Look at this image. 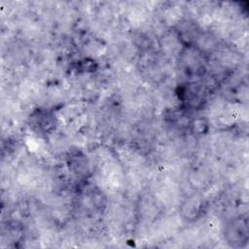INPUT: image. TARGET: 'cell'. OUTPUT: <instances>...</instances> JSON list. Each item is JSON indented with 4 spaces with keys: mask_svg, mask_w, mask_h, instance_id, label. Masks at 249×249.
Masks as SVG:
<instances>
[{
    "mask_svg": "<svg viewBox=\"0 0 249 249\" xmlns=\"http://www.w3.org/2000/svg\"><path fill=\"white\" fill-rule=\"evenodd\" d=\"M229 242H231L232 245H243L247 242L248 239V227L246 220H234L232 221L228 228Z\"/></svg>",
    "mask_w": 249,
    "mask_h": 249,
    "instance_id": "cell-1",
    "label": "cell"
},
{
    "mask_svg": "<svg viewBox=\"0 0 249 249\" xmlns=\"http://www.w3.org/2000/svg\"><path fill=\"white\" fill-rule=\"evenodd\" d=\"M32 121H33V125H35V127H37L38 130L40 129V130L47 131L51 127H53V124L52 116L46 112H39L38 115L32 117Z\"/></svg>",
    "mask_w": 249,
    "mask_h": 249,
    "instance_id": "cell-2",
    "label": "cell"
},
{
    "mask_svg": "<svg viewBox=\"0 0 249 249\" xmlns=\"http://www.w3.org/2000/svg\"><path fill=\"white\" fill-rule=\"evenodd\" d=\"M190 124H191V127H192L193 131L197 133V134L204 133L208 128L207 122L202 118H198V119L194 120Z\"/></svg>",
    "mask_w": 249,
    "mask_h": 249,
    "instance_id": "cell-3",
    "label": "cell"
}]
</instances>
